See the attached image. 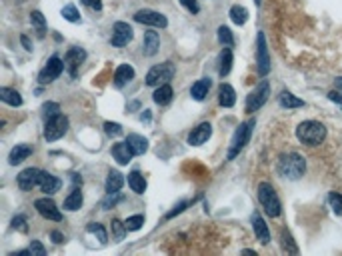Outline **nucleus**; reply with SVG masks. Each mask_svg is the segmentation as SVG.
Listing matches in <instances>:
<instances>
[{"instance_id": "obj_1", "label": "nucleus", "mask_w": 342, "mask_h": 256, "mask_svg": "<svg viewBox=\"0 0 342 256\" xmlns=\"http://www.w3.org/2000/svg\"><path fill=\"white\" fill-rule=\"evenodd\" d=\"M306 170V160L298 152H286L278 158V174L282 178L298 180Z\"/></svg>"}, {"instance_id": "obj_2", "label": "nucleus", "mask_w": 342, "mask_h": 256, "mask_svg": "<svg viewBox=\"0 0 342 256\" xmlns=\"http://www.w3.org/2000/svg\"><path fill=\"white\" fill-rule=\"evenodd\" d=\"M297 136L302 144L318 146L320 142L326 138V128H324V124H320L316 120H304L302 124H298Z\"/></svg>"}, {"instance_id": "obj_3", "label": "nucleus", "mask_w": 342, "mask_h": 256, "mask_svg": "<svg viewBox=\"0 0 342 256\" xmlns=\"http://www.w3.org/2000/svg\"><path fill=\"white\" fill-rule=\"evenodd\" d=\"M258 202H260V206L264 208V212L268 214V216H280V198H278V194H276V190L272 188V184H268V182H260L258 184Z\"/></svg>"}, {"instance_id": "obj_4", "label": "nucleus", "mask_w": 342, "mask_h": 256, "mask_svg": "<svg viewBox=\"0 0 342 256\" xmlns=\"http://www.w3.org/2000/svg\"><path fill=\"white\" fill-rule=\"evenodd\" d=\"M256 122L254 120H248V122H242L238 128H236V132H234V136H232V142H230V150H228V160H232L246 144H248V140H250V134H252V126H254Z\"/></svg>"}, {"instance_id": "obj_5", "label": "nucleus", "mask_w": 342, "mask_h": 256, "mask_svg": "<svg viewBox=\"0 0 342 256\" xmlns=\"http://www.w3.org/2000/svg\"><path fill=\"white\" fill-rule=\"evenodd\" d=\"M174 76V66L170 62H164V64H156L148 70L146 74V84L148 86H162V84H168V80H172Z\"/></svg>"}, {"instance_id": "obj_6", "label": "nucleus", "mask_w": 342, "mask_h": 256, "mask_svg": "<svg viewBox=\"0 0 342 256\" xmlns=\"http://www.w3.org/2000/svg\"><path fill=\"white\" fill-rule=\"evenodd\" d=\"M268 96H270V84H268V80H262L246 98V112H256L258 108H262L266 104Z\"/></svg>"}, {"instance_id": "obj_7", "label": "nucleus", "mask_w": 342, "mask_h": 256, "mask_svg": "<svg viewBox=\"0 0 342 256\" xmlns=\"http://www.w3.org/2000/svg\"><path fill=\"white\" fill-rule=\"evenodd\" d=\"M69 130V118L58 114V117L50 118L46 120V126H44V138L48 142H54V140L62 138Z\"/></svg>"}, {"instance_id": "obj_8", "label": "nucleus", "mask_w": 342, "mask_h": 256, "mask_svg": "<svg viewBox=\"0 0 342 256\" xmlns=\"http://www.w3.org/2000/svg\"><path fill=\"white\" fill-rule=\"evenodd\" d=\"M62 70H64V62H62L58 56H52V58L46 62L44 68L40 70L38 82H40V84H50L52 80H56V78L62 74Z\"/></svg>"}, {"instance_id": "obj_9", "label": "nucleus", "mask_w": 342, "mask_h": 256, "mask_svg": "<svg viewBox=\"0 0 342 256\" xmlns=\"http://www.w3.org/2000/svg\"><path fill=\"white\" fill-rule=\"evenodd\" d=\"M256 64H258V74L266 76L270 72V56L266 48V36L264 32H258V48H256Z\"/></svg>"}, {"instance_id": "obj_10", "label": "nucleus", "mask_w": 342, "mask_h": 256, "mask_svg": "<svg viewBox=\"0 0 342 256\" xmlns=\"http://www.w3.org/2000/svg\"><path fill=\"white\" fill-rule=\"evenodd\" d=\"M134 20L140 24H148V26H156V28H166V16L160 14L156 10H150V8H144V10H138L134 14Z\"/></svg>"}, {"instance_id": "obj_11", "label": "nucleus", "mask_w": 342, "mask_h": 256, "mask_svg": "<svg viewBox=\"0 0 342 256\" xmlns=\"http://www.w3.org/2000/svg\"><path fill=\"white\" fill-rule=\"evenodd\" d=\"M40 178H42V170H38V168H26V170H22L18 174L16 182H18V187L22 188V190H32V188L40 187Z\"/></svg>"}, {"instance_id": "obj_12", "label": "nucleus", "mask_w": 342, "mask_h": 256, "mask_svg": "<svg viewBox=\"0 0 342 256\" xmlns=\"http://www.w3.org/2000/svg\"><path fill=\"white\" fill-rule=\"evenodd\" d=\"M84 58H86V52L82 48H70L69 52H66V56H64V68L69 70L70 76L78 74L80 64L84 62Z\"/></svg>"}, {"instance_id": "obj_13", "label": "nucleus", "mask_w": 342, "mask_h": 256, "mask_svg": "<svg viewBox=\"0 0 342 256\" xmlns=\"http://www.w3.org/2000/svg\"><path fill=\"white\" fill-rule=\"evenodd\" d=\"M132 36H134V32H132V28L128 24L116 22L112 26V38H110V42H112L114 46H126L132 40Z\"/></svg>"}, {"instance_id": "obj_14", "label": "nucleus", "mask_w": 342, "mask_h": 256, "mask_svg": "<svg viewBox=\"0 0 342 256\" xmlns=\"http://www.w3.org/2000/svg\"><path fill=\"white\" fill-rule=\"evenodd\" d=\"M34 206H36V210L44 216V218H48V220H54V222H60L62 220V214H60V210L56 208V204H54V200L52 198H38L36 202H34Z\"/></svg>"}, {"instance_id": "obj_15", "label": "nucleus", "mask_w": 342, "mask_h": 256, "mask_svg": "<svg viewBox=\"0 0 342 256\" xmlns=\"http://www.w3.org/2000/svg\"><path fill=\"white\" fill-rule=\"evenodd\" d=\"M210 134H212V126H210L208 122H202V124H198V126L190 132L188 144H192V146H200V144H204L206 140L210 138Z\"/></svg>"}, {"instance_id": "obj_16", "label": "nucleus", "mask_w": 342, "mask_h": 256, "mask_svg": "<svg viewBox=\"0 0 342 256\" xmlns=\"http://www.w3.org/2000/svg\"><path fill=\"white\" fill-rule=\"evenodd\" d=\"M252 228H254V234H256V240H260L262 244H268V242H270L268 226H266V222L262 220L260 214H252Z\"/></svg>"}, {"instance_id": "obj_17", "label": "nucleus", "mask_w": 342, "mask_h": 256, "mask_svg": "<svg viewBox=\"0 0 342 256\" xmlns=\"http://www.w3.org/2000/svg\"><path fill=\"white\" fill-rule=\"evenodd\" d=\"M112 156L118 164H128L132 160L134 152H132V148L128 146V142H118V144L112 146Z\"/></svg>"}, {"instance_id": "obj_18", "label": "nucleus", "mask_w": 342, "mask_h": 256, "mask_svg": "<svg viewBox=\"0 0 342 256\" xmlns=\"http://www.w3.org/2000/svg\"><path fill=\"white\" fill-rule=\"evenodd\" d=\"M32 152H34V148H32L30 144H16V146L10 150L8 162L12 164V166H16V164H20L22 160H26V158H28Z\"/></svg>"}, {"instance_id": "obj_19", "label": "nucleus", "mask_w": 342, "mask_h": 256, "mask_svg": "<svg viewBox=\"0 0 342 256\" xmlns=\"http://www.w3.org/2000/svg\"><path fill=\"white\" fill-rule=\"evenodd\" d=\"M158 48H160L158 32H152V30L144 32V42H142V50H144V54H146V56H154V54L158 52Z\"/></svg>"}, {"instance_id": "obj_20", "label": "nucleus", "mask_w": 342, "mask_h": 256, "mask_svg": "<svg viewBox=\"0 0 342 256\" xmlns=\"http://www.w3.org/2000/svg\"><path fill=\"white\" fill-rule=\"evenodd\" d=\"M134 78V68L130 66V64H120L116 72H114V84L120 88V86H124L126 82H130Z\"/></svg>"}, {"instance_id": "obj_21", "label": "nucleus", "mask_w": 342, "mask_h": 256, "mask_svg": "<svg viewBox=\"0 0 342 256\" xmlns=\"http://www.w3.org/2000/svg\"><path fill=\"white\" fill-rule=\"evenodd\" d=\"M82 202H84V198H82L80 187H74L72 188V192L66 196V200H64V208L70 210V212H74V210H78L80 206H82Z\"/></svg>"}, {"instance_id": "obj_22", "label": "nucleus", "mask_w": 342, "mask_h": 256, "mask_svg": "<svg viewBox=\"0 0 342 256\" xmlns=\"http://www.w3.org/2000/svg\"><path fill=\"white\" fill-rule=\"evenodd\" d=\"M210 90V78H202V80H198V82H194L192 84V88H190V96L194 98V100H204L206 94Z\"/></svg>"}, {"instance_id": "obj_23", "label": "nucleus", "mask_w": 342, "mask_h": 256, "mask_svg": "<svg viewBox=\"0 0 342 256\" xmlns=\"http://www.w3.org/2000/svg\"><path fill=\"white\" fill-rule=\"evenodd\" d=\"M126 142H128V146L132 148L134 154H144L148 150V140L144 138V136H140V134H128Z\"/></svg>"}, {"instance_id": "obj_24", "label": "nucleus", "mask_w": 342, "mask_h": 256, "mask_svg": "<svg viewBox=\"0 0 342 256\" xmlns=\"http://www.w3.org/2000/svg\"><path fill=\"white\" fill-rule=\"evenodd\" d=\"M58 188H60V180H58L56 176L48 174V172H42V178H40V190L46 192V194H54V192H58Z\"/></svg>"}, {"instance_id": "obj_25", "label": "nucleus", "mask_w": 342, "mask_h": 256, "mask_svg": "<svg viewBox=\"0 0 342 256\" xmlns=\"http://www.w3.org/2000/svg\"><path fill=\"white\" fill-rule=\"evenodd\" d=\"M218 102H220L224 108L234 106V102H236V92H234V88H232L230 84H222V86H220V92H218Z\"/></svg>"}, {"instance_id": "obj_26", "label": "nucleus", "mask_w": 342, "mask_h": 256, "mask_svg": "<svg viewBox=\"0 0 342 256\" xmlns=\"http://www.w3.org/2000/svg\"><path fill=\"white\" fill-rule=\"evenodd\" d=\"M124 184V176L118 172V170H110L108 172V178H106V192H118Z\"/></svg>"}, {"instance_id": "obj_27", "label": "nucleus", "mask_w": 342, "mask_h": 256, "mask_svg": "<svg viewBox=\"0 0 342 256\" xmlns=\"http://www.w3.org/2000/svg\"><path fill=\"white\" fill-rule=\"evenodd\" d=\"M128 187L132 188V192H136V194H144V190H146V180H144V176H142L138 170L128 174Z\"/></svg>"}, {"instance_id": "obj_28", "label": "nucleus", "mask_w": 342, "mask_h": 256, "mask_svg": "<svg viewBox=\"0 0 342 256\" xmlns=\"http://www.w3.org/2000/svg\"><path fill=\"white\" fill-rule=\"evenodd\" d=\"M0 100L2 102H6V104H10V106H20L22 104V96L16 92V90H12V88H0Z\"/></svg>"}, {"instance_id": "obj_29", "label": "nucleus", "mask_w": 342, "mask_h": 256, "mask_svg": "<svg viewBox=\"0 0 342 256\" xmlns=\"http://www.w3.org/2000/svg\"><path fill=\"white\" fill-rule=\"evenodd\" d=\"M278 102H280V106H282V108H300V106H304V102H302L300 98H297L294 94H290V92L280 94Z\"/></svg>"}, {"instance_id": "obj_30", "label": "nucleus", "mask_w": 342, "mask_h": 256, "mask_svg": "<svg viewBox=\"0 0 342 256\" xmlns=\"http://www.w3.org/2000/svg\"><path fill=\"white\" fill-rule=\"evenodd\" d=\"M230 68H232V50L230 46H224V50L220 52V68H218L220 76H226Z\"/></svg>"}, {"instance_id": "obj_31", "label": "nucleus", "mask_w": 342, "mask_h": 256, "mask_svg": "<svg viewBox=\"0 0 342 256\" xmlns=\"http://www.w3.org/2000/svg\"><path fill=\"white\" fill-rule=\"evenodd\" d=\"M172 100V88L168 84H162L154 90V102L156 104H168Z\"/></svg>"}, {"instance_id": "obj_32", "label": "nucleus", "mask_w": 342, "mask_h": 256, "mask_svg": "<svg viewBox=\"0 0 342 256\" xmlns=\"http://www.w3.org/2000/svg\"><path fill=\"white\" fill-rule=\"evenodd\" d=\"M230 18H232L234 24L242 26V24H246V20H248V10L244 6H232L230 8Z\"/></svg>"}, {"instance_id": "obj_33", "label": "nucleus", "mask_w": 342, "mask_h": 256, "mask_svg": "<svg viewBox=\"0 0 342 256\" xmlns=\"http://www.w3.org/2000/svg\"><path fill=\"white\" fill-rule=\"evenodd\" d=\"M60 114V106L56 104V102H44L42 104V118L46 120H50V118L58 117Z\"/></svg>"}, {"instance_id": "obj_34", "label": "nucleus", "mask_w": 342, "mask_h": 256, "mask_svg": "<svg viewBox=\"0 0 342 256\" xmlns=\"http://www.w3.org/2000/svg\"><path fill=\"white\" fill-rule=\"evenodd\" d=\"M218 40L224 46H234V38H232V32H230L228 26H220L218 28Z\"/></svg>"}, {"instance_id": "obj_35", "label": "nucleus", "mask_w": 342, "mask_h": 256, "mask_svg": "<svg viewBox=\"0 0 342 256\" xmlns=\"http://www.w3.org/2000/svg\"><path fill=\"white\" fill-rule=\"evenodd\" d=\"M328 202H330V208L334 210V214L342 216V194L330 192V194H328Z\"/></svg>"}, {"instance_id": "obj_36", "label": "nucleus", "mask_w": 342, "mask_h": 256, "mask_svg": "<svg viewBox=\"0 0 342 256\" xmlns=\"http://www.w3.org/2000/svg\"><path fill=\"white\" fill-rule=\"evenodd\" d=\"M86 230H88L90 234H94V236H98L100 242H106V238H108V236H106V230H104V226L98 224V222H90V224L86 226Z\"/></svg>"}, {"instance_id": "obj_37", "label": "nucleus", "mask_w": 342, "mask_h": 256, "mask_svg": "<svg viewBox=\"0 0 342 256\" xmlns=\"http://www.w3.org/2000/svg\"><path fill=\"white\" fill-rule=\"evenodd\" d=\"M62 16H64L69 22H78V20H80V14H78V10H76L74 4H66V6L62 8Z\"/></svg>"}, {"instance_id": "obj_38", "label": "nucleus", "mask_w": 342, "mask_h": 256, "mask_svg": "<svg viewBox=\"0 0 342 256\" xmlns=\"http://www.w3.org/2000/svg\"><path fill=\"white\" fill-rule=\"evenodd\" d=\"M282 248L286 250V252H292V254H297L298 248L297 244H294V240H292V236H290V232H282Z\"/></svg>"}, {"instance_id": "obj_39", "label": "nucleus", "mask_w": 342, "mask_h": 256, "mask_svg": "<svg viewBox=\"0 0 342 256\" xmlns=\"http://www.w3.org/2000/svg\"><path fill=\"white\" fill-rule=\"evenodd\" d=\"M126 228L128 230H138L142 224H144V216L142 214H134V216H130V218H126Z\"/></svg>"}, {"instance_id": "obj_40", "label": "nucleus", "mask_w": 342, "mask_h": 256, "mask_svg": "<svg viewBox=\"0 0 342 256\" xmlns=\"http://www.w3.org/2000/svg\"><path fill=\"white\" fill-rule=\"evenodd\" d=\"M126 230H128V228H126V224H124V222H120V220H112V232H114V238H116V240H122Z\"/></svg>"}, {"instance_id": "obj_41", "label": "nucleus", "mask_w": 342, "mask_h": 256, "mask_svg": "<svg viewBox=\"0 0 342 256\" xmlns=\"http://www.w3.org/2000/svg\"><path fill=\"white\" fill-rule=\"evenodd\" d=\"M104 130H106V134H110V136H120V134H122V126H120L118 122H104Z\"/></svg>"}, {"instance_id": "obj_42", "label": "nucleus", "mask_w": 342, "mask_h": 256, "mask_svg": "<svg viewBox=\"0 0 342 256\" xmlns=\"http://www.w3.org/2000/svg\"><path fill=\"white\" fill-rule=\"evenodd\" d=\"M30 22L34 24V26H36V28H38V30H40V34H42V30H44V16H42V14H40V12H38V10H34V12H32V14H30Z\"/></svg>"}, {"instance_id": "obj_43", "label": "nucleus", "mask_w": 342, "mask_h": 256, "mask_svg": "<svg viewBox=\"0 0 342 256\" xmlns=\"http://www.w3.org/2000/svg\"><path fill=\"white\" fill-rule=\"evenodd\" d=\"M12 228H18L20 232H28V226H26V218H24L22 214H18V216H14V218H12Z\"/></svg>"}, {"instance_id": "obj_44", "label": "nucleus", "mask_w": 342, "mask_h": 256, "mask_svg": "<svg viewBox=\"0 0 342 256\" xmlns=\"http://www.w3.org/2000/svg\"><path fill=\"white\" fill-rule=\"evenodd\" d=\"M28 250H30V254H32V256H34V254H36V256H44L46 254L44 246H42L38 240H32V244H30V248H28Z\"/></svg>"}, {"instance_id": "obj_45", "label": "nucleus", "mask_w": 342, "mask_h": 256, "mask_svg": "<svg viewBox=\"0 0 342 256\" xmlns=\"http://www.w3.org/2000/svg\"><path fill=\"white\" fill-rule=\"evenodd\" d=\"M180 4H183L184 8H188V10L192 12V14H196V12L200 10V8H198V2H196V0H180Z\"/></svg>"}, {"instance_id": "obj_46", "label": "nucleus", "mask_w": 342, "mask_h": 256, "mask_svg": "<svg viewBox=\"0 0 342 256\" xmlns=\"http://www.w3.org/2000/svg\"><path fill=\"white\" fill-rule=\"evenodd\" d=\"M328 98L332 100V102H336V104H340V108H342V94L340 92H328Z\"/></svg>"}, {"instance_id": "obj_47", "label": "nucleus", "mask_w": 342, "mask_h": 256, "mask_svg": "<svg viewBox=\"0 0 342 256\" xmlns=\"http://www.w3.org/2000/svg\"><path fill=\"white\" fill-rule=\"evenodd\" d=\"M84 2H86L90 8H94V10H100V8H102V2H100V0H84Z\"/></svg>"}, {"instance_id": "obj_48", "label": "nucleus", "mask_w": 342, "mask_h": 256, "mask_svg": "<svg viewBox=\"0 0 342 256\" xmlns=\"http://www.w3.org/2000/svg\"><path fill=\"white\" fill-rule=\"evenodd\" d=\"M52 238H54V242H58V244H60V242H64V236H62L60 232H56V230L52 232Z\"/></svg>"}, {"instance_id": "obj_49", "label": "nucleus", "mask_w": 342, "mask_h": 256, "mask_svg": "<svg viewBox=\"0 0 342 256\" xmlns=\"http://www.w3.org/2000/svg\"><path fill=\"white\" fill-rule=\"evenodd\" d=\"M20 40H22V44H24V48H26V50H32V44H30V40H28L26 36H22Z\"/></svg>"}, {"instance_id": "obj_50", "label": "nucleus", "mask_w": 342, "mask_h": 256, "mask_svg": "<svg viewBox=\"0 0 342 256\" xmlns=\"http://www.w3.org/2000/svg\"><path fill=\"white\" fill-rule=\"evenodd\" d=\"M336 86H338V88L342 90V78H336Z\"/></svg>"}, {"instance_id": "obj_51", "label": "nucleus", "mask_w": 342, "mask_h": 256, "mask_svg": "<svg viewBox=\"0 0 342 256\" xmlns=\"http://www.w3.org/2000/svg\"><path fill=\"white\" fill-rule=\"evenodd\" d=\"M254 2H256V4H258V2H260V0H254Z\"/></svg>"}]
</instances>
